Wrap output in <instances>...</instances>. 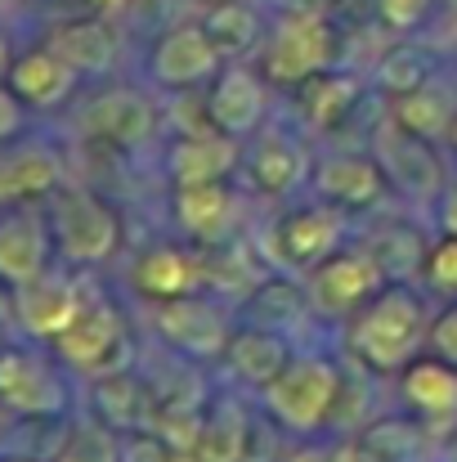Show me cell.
Here are the masks:
<instances>
[{"instance_id": "cell-34", "label": "cell", "mask_w": 457, "mask_h": 462, "mask_svg": "<svg viewBox=\"0 0 457 462\" xmlns=\"http://www.w3.org/2000/svg\"><path fill=\"white\" fill-rule=\"evenodd\" d=\"M435 77H440L435 54H431L426 45L408 41V36H399L390 50H381V59H377V63H372V72H368V81H372L377 99L408 95V90H417V86H426V81H435Z\"/></svg>"}, {"instance_id": "cell-24", "label": "cell", "mask_w": 457, "mask_h": 462, "mask_svg": "<svg viewBox=\"0 0 457 462\" xmlns=\"http://www.w3.org/2000/svg\"><path fill=\"white\" fill-rule=\"evenodd\" d=\"M161 171L170 184H202V180H238L242 171V140L215 131V126H197V131H175Z\"/></svg>"}, {"instance_id": "cell-40", "label": "cell", "mask_w": 457, "mask_h": 462, "mask_svg": "<svg viewBox=\"0 0 457 462\" xmlns=\"http://www.w3.org/2000/svg\"><path fill=\"white\" fill-rule=\"evenodd\" d=\"M426 350H435V355H444L449 364H457V301H449L440 314H431Z\"/></svg>"}, {"instance_id": "cell-17", "label": "cell", "mask_w": 457, "mask_h": 462, "mask_svg": "<svg viewBox=\"0 0 457 462\" xmlns=\"http://www.w3.org/2000/svg\"><path fill=\"white\" fill-rule=\"evenodd\" d=\"M224 68V54L215 50V41L206 36L202 18L193 23H175L166 32H157L149 45V81L166 95H184L206 86L215 72Z\"/></svg>"}, {"instance_id": "cell-1", "label": "cell", "mask_w": 457, "mask_h": 462, "mask_svg": "<svg viewBox=\"0 0 457 462\" xmlns=\"http://www.w3.org/2000/svg\"><path fill=\"white\" fill-rule=\"evenodd\" d=\"M426 332H431V306L417 283H386L341 328L345 355L377 377H399V368L426 350Z\"/></svg>"}, {"instance_id": "cell-18", "label": "cell", "mask_w": 457, "mask_h": 462, "mask_svg": "<svg viewBox=\"0 0 457 462\" xmlns=\"http://www.w3.org/2000/svg\"><path fill=\"white\" fill-rule=\"evenodd\" d=\"M372 95V81L359 77L354 68L336 63V68H323L314 77H305L301 86L288 90V104H292V117L305 135H336L359 108L363 99Z\"/></svg>"}, {"instance_id": "cell-7", "label": "cell", "mask_w": 457, "mask_h": 462, "mask_svg": "<svg viewBox=\"0 0 457 462\" xmlns=\"http://www.w3.org/2000/svg\"><path fill=\"white\" fill-rule=\"evenodd\" d=\"M265 77L279 90L301 86L305 77L336 68L341 63V36L332 14H309V9H279V18L265 32V45L256 54Z\"/></svg>"}, {"instance_id": "cell-23", "label": "cell", "mask_w": 457, "mask_h": 462, "mask_svg": "<svg viewBox=\"0 0 457 462\" xmlns=\"http://www.w3.org/2000/svg\"><path fill=\"white\" fill-rule=\"evenodd\" d=\"M41 41H50L86 81H108L117 72V59H122V32L108 14H68L59 18Z\"/></svg>"}, {"instance_id": "cell-28", "label": "cell", "mask_w": 457, "mask_h": 462, "mask_svg": "<svg viewBox=\"0 0 457 462\" xmlns=\"http://www.w3.org/2000/svg\"><path fill=\"white\" fill-rule=\"evenodd\" d=\"M238 319L242 323H260V328H279L288 337H297L305 323H318L309 310V292H305L301 274H283L270 270L251 292L238 297Z\"/></svg>"}, {"instance_id": "cell-44", "label": "cell", "mask_w": 457, "mask_h": 462, "mask_svg": "<svg viewBox=\"0 0 457 462\" xmlns=\"http://www.w3.org/2000/svg\"><path fill=\"white\" fill-rule=\"evenodd\" d=\"M279 9H309V14H332L336 0H274Z\"/></svg>"}, {"instance_id": "cell-47", "label": "cell", "mask_w": 457, "mask_h": 462, "mask_svg": "<svg viewBox=\"0 0 457 462\" xmlns=\"http://www.w3.org/2000/svg\"><path fill=\"white\" fill-rule=\"evenodd\" d=\"M444 149L457 157V113H453V122H449V135H444Z\"/></svg>"}, {"instance_id": "cell-27", "label": "cell", "mask_w": 457, "mask_h": 462, "mask_svg": "<svg viewBox=\"0 0 457 462\" xmlns=\"http://www.w3.org/2000/svg\"><path fill=\"white\" fill-rule=\"evenodd\" d=\"M359 247L377 261V270H381L386 283H422L431 238H426L413 220L372 211V216H368V229H363V238H359Z\"/></svg>"}, {"instance_id": "cell-50", "label": "cell", "mask_w": 457, "mask_h": 462, "mask_svg": "<svg viewBox=\"0 0 457 462\" xmlns=\"http://www.w3.org/2000/svg\"><path fill=\"white\" fill-rule=\"evenodd\" d=\"M0 346H5V332H0Z\"/></svg>"}, {"instance_id": "cell-4", "label": "cell", "mask_w": 457, "mask_h": 462, "mask_svg": "<svg viewBox=\"0 0 457 462\" xmlns=\"http://www.w3.org/2000/svg\"><path fill=\"white\" fill-rule=\"evenodd\" d=\"M350 225H354V216H345L341 207H332L323 198L288 202L260 225V243L256 247L270 261V270L305 279L314 265H323L336 247L350 243Z\"/></svg>"}, {"instance_id": "cell-38", "label": "cell", "mask_w": 457, "mask_h": 462, "mask_svg": "<svg viewBox=\"0 0 457 462\" xmlns=\"http://www.w3.org/2000/svg\"><path fill=\"white\" fill-rule=\"evenodd\" d=\"M122 462H188L157 427L122 431Z\"/></svg>"}, {"instance_id": "cell-9", "label": "cell", "mask_w": 457, "mask_h": 462, "mask_svg": "<svg viewBox=\"0 0 457 462\" xmlns=\"http://www.w3.org/2000/svg\"><path fill=\"white\" fill-rule=\"evenodd\" d=\"M157 131H166V108L152 99L144 86H104L77 108V135L90 144H104L113 153H135Z\"/></svg>"}, {"instance_id": "cell-8", "label": "cell", "mask_w": 457, "mask_h": 462, "mask_svg": "<svg viewBox=\"0 0 457 462\" xmlns=\"http://www.w3.org/2000/svg\"><path fill=\"white\" fill-rule=\"evenodd\" d=\"M368 144L381 162L395 198H404L413 207H435L444 198L453 175H449V157L440 149V140H426V135H413V131L395 126L381 108L372 131H368Z\"/></svg>"}, {"instance_id": "cell-26", "label": "cell", "mask_w": 457, "mask_h": 462, "mask_svg": "<svg viewBox=\"0 0 457 462\" xmlns=\"http://www.w3.org/2000/svg\"><path fill=\"white\" fill-rule=\"evenodd\" d=\"M260 418L251 413V404L238 391H220L206 400L202 409V431H197V449L193 462H251V440H256Z\"/></svg>"}, {"instance_id": "cell-13", "label": "cell", "mask_w": 457, "mask_h": 462, "mask_svg": "<svg viewBox=\"0 0 457 462\" xmlns=\"http://www.w3.org/2000/svg\"><path fill=\"white\" fill-rule=\"evenodd\" d=\"M274 81L265 77V68L256 59H229L206 86H202V104H206V122L233 140H251L270 117H274Z\"/></svg>"}, {"instance_id": "cell-41", "label": "cell", "mask_w": 457, "mask_h": 462, "mask_svg": "<svg viewBox=\"0 0 457 462\" xmlns=\"http://www.w3.org/2000/svg\"><path fill=\"white\" fill-rule=\"evenodd\" d=\"M27 117H32V108L9 90V81H0V144L27 135Z\"/></svg>"}, {"instance_id": "cell-21", "label": "cell", "mask_w": 457, "mask_h": 462, "mask_svg": "<svg viewBox=\"0 0 457 462\" xmlns=\"http://www.w3.org/2000/svg\"><path fill=\"white\" fill-rule=\"evenodd\" d=\"M131 288L144 297V301H170V297H188V292H202L206 288V252L184 243L179 234L175 238H161L144 247L131 265Z\"/></svg>"}, {"instance_id": "cell-46", "label": "cell", "mask_w": 457, "mask_h": 462, "mask_svg": "<svg viewBox=\"0 0 457 462\" xmlns=\"http://www.w3.org/2000/svg\"><path fill=\"white\" fill-rule=\"evenodd\" d=\"M14 59H18V50H14V41H9V32L0 27V81L9 77V68H14Z\"/></svg>"}, {"instance_id": "cell-42", "label": "cell", "mask_w": 457, "mask_h": 462, "mask_svg": "<svg viewBox=\"0 0 457 462\" xmlns=\"http://www.w3.org/2000/svg\"><path fill=\"white\" fill-rule=\"evenodd\" d=\"M435 207H440V229L457 234V180H449V189H444V198Z\"/></svg>"}, {"instance_id": "cell-19", "label": "cell", "mask_w": 457, "mask_h": 462, "mask_svg": "<svg viewBox=\"0 0 457 462\" xmlns=\"http://www.w3.org/2000/svg\"><path fill=\"white\" fill-rule=\"evenodd\" d=\"M68 184V157L45 135H18L0 144V211L36 207Z\"/></svg>"}, {"instance_id": "cell-14", "label": "cell", "mask_w": 457, "mask_h": 462, "mask_svg": "<svg viewBox=\"0 0 457 462\" xmlns=\"http://www.w3.org/2000/svg\"><path fill=\"white\" fill-rule=\"evenodd\" d=\"M381 288H386V279H381L377 261L359 243L336 247L323 265H314L305 274V292H309L314 319L318 323H336V328H345Z\"/></svg>"}, {"instance_id": "cell-30", "label": "cell", "mask_w": 457, "mask_h": 462, "mask_svg": "<svg viewBox=\"0 0 457 462\" xmlns=\"http://www.w3.org/2000/svg\"><path fill=\"white\" fill-rule=\"evenodd\" d=\"M90 413L117 431H135V427H152L157 400L149 382H140L135 368H126V373H108L90 382Z\"/></svg>"}, {"instance_id": "cell-31", "label": "cell", "mask_w": 457, "mask_h": 462, "mask_svg": "<svg viewBox=\"0 0 457 462\" xmlns=\"http://www.w3.org/2000/svg\"><path fill=\"white\" fill-rule=\"evenodd\" d=\"M354 436L372 462H422L435 431H431L426 418H417L408 409V413H372Z\"/></svg>"}, {"instance_id": "cell-39", "label": "cell", "mask_w": 457, "mask_h": 462, "mask_svg": "<svg viewBox=\"0 0 457 462\" xmlns=\"http://www.w3.org/2000/svg\"><path fill=\"white\" fill-rule=\"evenodd\" d=\"M372 5H377V23L395 36H413L435 9V0H372Z\"/></svg>"}, {"instance_id": "cell-36", "label": "cell", "mask_w": 457, "mask_h": 462, "mask_svg": "<svg viewBox=\"0 0 457 462\" xmlns=\"http://www.w3.org/2000/svg\"><path fill=\"white\" fill-rule=\"evenodd\" d=\"M288 462H372V458H368V449L359 445L354 431H323V436L297 440Z\"/></svg>"}, {"instance_id": "cell-37", "label": "cell", "mask_w": 457, "mask_h": 462, "mask_svg": "<svg viewBox=\"0 0 457 462\" xmlns=\"http://www.w3.org/2000/svg\"><path fill=\"white\" fill-rule=\"evenodd\" d=\"M422 283H426V292L457 301V234H444V229H440V238H431Z\"/></svg>"}, {"instance_id": "cell-6", "label": "cell", "mask_w": 457, "mask_h": 462, "mask_svg": "<svg viewBox=\"0 0 457 462\" xmlns=\"http://www.w3.org/2000/svg\"><path fill=\"white\" fill-rule=\"evenodd\" d=\"M54 355L86 382L135 368L140 364V346H135V332H131V314L117 306L108 292L95 288L86 310L72 319V328L54 341Z\"/></svg>"}, {"instance_id": "cell-10", "label": "cell", "mask_w": 457, "mask_h": 462, "mask_svg": "<svg viewBox=\"0 0 457 462\" xmlns=\"http://www.w3.org/2000/svg\"><path fill=\"white\" fill-rule=\"evenodd\" d=\"M149 319L157 341L193 364H220L229 350V337L238 328V310L215 301L211 288L188 292V297H170V301H152Z\"/></svg>"}, {"instance_id": "cell-48", "label": "cell", "mask_w": 457, "mask_h": 462, "mask_svg": "<svg viewBox=\"0 0 457 462\" xmlns=\"http://www.w3.org/2000/svg\"><path fill=\"white\" fill-rule=\"evenodd\" d=\"M0 462H50V458H27V454H0Z\"/></svg>"}, {"instance_id": "cell-32", "label": "cell", "mask_w": 457, "mask_h": 462, "mask_svg": "<svg viewBox=\"0 0 457 462\" xmlns=\"http://www.w3.org/2000/svg\"><path fill=\"white\" fill-rule=\"evenodd\" d=\"M202 27H206V36L215 41V50L224 54V63L229 59H251V54H260V45H265V18H260V9L251 5V0H211L202 14Z\"/></svg>"}, {"instance_id": "cell-11", "label": "cell", "mask_w": 457, "mask_h": 462, "mask_svg": "<svg viewBox=\"0 0 457 462\" xmlns=\"http://www.w3.org/2000/svg\"><path fill=\"white\" fill-rule=\"evenodd\" d=\"M309 198H323L341 207L345 216H372L395 193H390V180L372 153V144H336L327 153H314Z\"/></svg>"}, {"instance_id": "cell-15", "label": "cell", "mask_w": 457, "mask_h": 462, "mask_svg": "<svg viewBox=\"0 0 457 462\" xmlns=\"http://www.w3.org/2000/svg\"><path fill=\"white\" fill-rule=\"evenodd\" d=\"M90 292H95L90 274H86V270L72 274V265H63V261H59L54 270H45L41 279L14 288V323H18V337H32V341L54 346V341L72 328V319L86 310Z\"/></svg>"}, {"instance_id": "cell-2", "label": "cell", "mask_w": 457, "mask_h": 462, "mask_svg": "<svg viewBox=\"0 0 457 462\" xmlns=\"http://www.w3.org/2000/svg\"><path fill=\"white\" fill-rule=\"evenodd\" d=\"M345 382H350L345 350L332 355V350L297 346L292 364L256 395V404L270 418V427H279L292 440H309V436L332 431L341 395H345Z\"/></svg>"}, {"instance_id": "cell-29", "label": "cell", "mask_w": 457, "mask_h": 462, "mask_svg": "<svg viewBox=\"0 0 457 462\" xmlns=\"http://www.w3.org/2000/svg\"><path fill=\"white\" fill-rule=\"evenodd\" d=\"M399 395L404 404L431 422H453L457 418V364H449L444 355L435 350H422L417 359H408L399 368Z\"/></svg>"}, {"instance_id": "cell-45", "label": "cell", "mask_w": 457, "mask_h": 462, "mask_svg": "<svg viewBox=\"0 0 457 462\" xmlns=\"http://www.w3.org/2000/svg\"><path fill=\"white\" fill-rule=\"evenodd\" d=\"M90 14H108V18H117V14H126V5L131 0H81Z\"/></svg>"}, {"instance_id": "cell-51", "label": "cell", "mask_w": 457, "mask_h": 462, "mask_svg": "<svg viewBox=\"0 0 457 462\" xmlns=\"http://www.w3.org/2000/svg\"><path fill=\"white\" fill-rule=\"evenodd\" d=\"M0 413H5V409H0Z\"/></svg>"}, {"instance_id": "cell-20", "label": "cell", "mask_w": 457, "mask_h": 462, "mask_svg": "<svg viewBox=\"0 0 457 462\" xmlns=\"http://www.w3.org/2000/svg\"><path fill=\"white\" fill-rule=\"evenodd\" d=\"M5 81H9V90H14L32 113L50 117V113H63V108L77 104V90H81L86 77H81L50 41H41V45L18 50V59H14V68H9Z\"/></svg>"}, {"instance_id": "cell-12", "label": "cell", "mask_w": 457, "mask_h": 462, "mask_svg": "<svg viewBox=\"0 0 457 462\" xmlns=\"http://www.w3.org/2000/svg\"><path fill=\"white\" fill-rule=\"evenodd\" d=\"M309 171H314V149L301 126H283V122H265L251 140H242V180L251 193L260 198H292L309 189Z\"/></svg>"}, {"instance_id": "cell-16", "label": "cell", "mask_w": 457, "mask_h": 462, "mask_svg": "<svg viewBox=\"0 0 457 462\" xmlns=\"http://www.w3.org/2000/svg\"><path fill=\"white\" fill-rule=\"evenodd\" d=\"M247 220V198L233 180H202V184H170V225L184 243L211 252L238 238Z\"/></svg>"}, {"instance_id": "cell-35", "label": "cell", "mask_w": 457, "mask_h": 462, "mask_svg": "<svg viewBox=\"0 0 457 462\" xmlns=\"http://www.w3.org/2000/svg\"><path fill=\"white\" fill-rule=\"evenodd\" d=\"M54 462H122V431L86 409V413L68 418V431L54 449Z\"/></svg>"}, {"instance_id": "cell-25", "label": "cell", "mask_w": 457, "mask_h": 462, "mask_svg": "<svg viewBox=\"0 0 457 462\" xmlns=\"http://www.w3.org/2000/svg\"><path fill=\"white\" fill-rule=\"evenodd\" d=\"M292 355H297V337H288L279 328H260V323H242L238 319V328H233L229 350H224L220 364L229 368V377H238V386L247 395H260L292 364Z\"/></svg>"}, {"instance_id": "cell-33", "label": "cell", "mask_w": 457, "mask_h": 462, "mask_svg": "<svg viewBox=\"0 0 457 462\" xmlns=\"http://www.w3.org/2000/svg\"><path fill=\"white\" fill-rule=\"evenodd\" d=\"M381 108H386V117H390L395 126L444 144L449 122H453V113H457V99L440 86V77H435V81H426V86H417V90H408V95L381 99Z\"/></svg>"}, {"instance_id": "cell-43", "label": "cell", "mask_w": 457, "mask_h": 462, "mask_svg": "<svg viewBox=\"0 0 457 462\" xmlns=\"http://www.w3.org/2000/svg\"><path fill=\"white\" fill-rule=\"evenodd\" d=\"M0 332H18L14 323V283L0 279Z\"/></svg>"}, {"instance_id": "cell-49", "label": "cell", "mask_w": 457, "mask_h": 462, "mask_svg": "<svg viewBox=\"0 0 457 462\" xmlns=\"http://www.w3.org/2000/svg\"><path fill=\"white\" fill-rule=\"evenodd\" d=\"M444 5H449V14H453V18H457V0H444Z\"/></svg>"}, {"instance_id": "cell-3", "label": "cell", "mask_w": 457, "mask_h": 462, "mask_svg": "<svg viewBox=\"0 0 457 462\" xmlns=\"http://www.w3.org/2000/svg\"><path fill=\"white\" fill-rule=\"evenodd\" d=\"M41 207H45V220H50V234H54L63 265L95 274L108 261H117V252L126 243V220H122V207L108 193L68 180Z\"/></svg>"}, {"instance_id": "cell-5", "label": "cell", "mask_w": 457, "mask_h": 462, "mask_svg": "<svg viewBox=\"0 0 457 462\" xmlns=\"http://www.w3.org/2000/svg\"><path fill=\"white\" fill-rule=\"evenodd\" d=\"M54 346L18 337L0 346V409L9 418H68L72 386Z\"/></svg>"}, {"instance_id": "cell-22", "label": "cell", "mask_w": 457, "mask_h": 462, "mask_svg": "<svg viewBox=\"0 0 457 462\" xmlns=\"http://www.w3.org/2000/svg\"><path fill=\"white\" fill-rule=\"evenodd\" d=\"M59 265V247L45 220V207H5L0 211V279L23 288Z\"/></svg>"}]
</instances>
